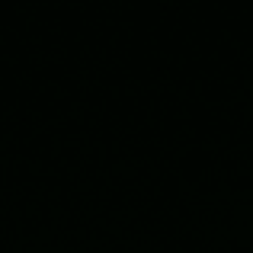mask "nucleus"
I'll list each match as a JSON object with an SVG mask.
<instances>
[]
</instances>
